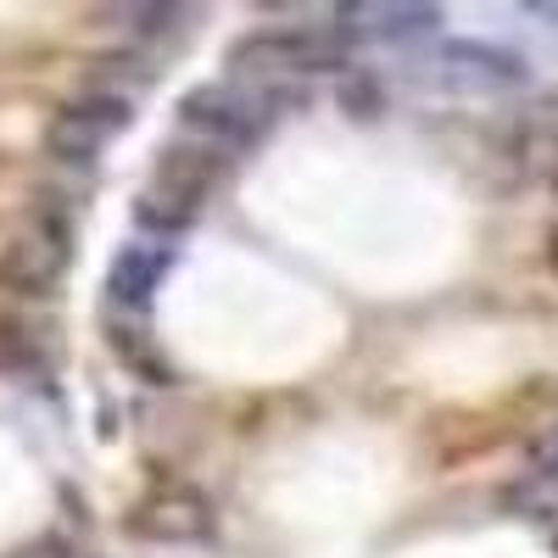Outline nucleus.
I'll use <instances>...</instances> for the list:
<instances>
[{
    "mask_svg": "<svg viewBox=\"0 0 558 558\" xmlns=\"http://www.w3.org/2000/svg\"><path fill=\"white\" fill-rule=\"evenodd\" d=\"M218 168H223V151L202 146V140H191V134L173 140L151 168V184L134 202V229L140 235H157V241L184 235V229L202 218L213 184H218Z\"/></svg>",
    "mask_w": 558,
    "mask_h": 558,
    "instance_id": "obj_1",
    "label": "nucleus"
},
{
    "mask_svg": "<svg viewBox=\"0 0 558 558\" xmlns=\"http://www.w3.org/2000/svg\"><path fill=\"white\" fill-rule=\"evenodd\" d=\"M279 96L274 89H241V84H207V89H191L179 101V123L191 140L213 151H246L252 140L268 129Z\"/></svg>",
    "mask_w": 558,
    "mask_h": 558,
    "instance_id": "obj_2",
    "label": "nucleus"
},
{
    "mask_svg": "<svg viewBox=\"0 0 558 558\" xmlns=\"http://www.w3.org/2000/svg\"><path fill=\"white\" fill-rule=\"evenodd\" d=\"M347 57V28H324V23H296V28H263L241 39L229 62L235 73L268 78V73H330Z\"/></svg>",
    "mask_w": 558,
    "mask_h": 558,
    "instance_id": "obj_3",
    "label": "nucleus"
},
{
    "mask_svg": "<svg viewBox=\"0 0 558 558\" xmlns=\"http://www.w3.org/2000/svg\"><path fill=\"white\" fill-rule=\"evenodd\" d=\"M129 123V96L123 89H89V96L68 101L51 129H45V151L68 168H89L101 157V146Z\"/></svg>",
    "mask_w": 558,
    "mask_h": 558,
    "instance_id": "obj_4",
    "label": "nucleus"
},
{
    "mask_svg": "<svg viewBox=\"0 0 558 558\" xmlns=\"http://www.w3.org/2000/svg\"><path fill=\"white\" fill-rule=\"evenodd\" d=\"M430 78L441 89H458V96H502V89L531 84V62L486 39H447L430 57Z\"/></svg>",
    "mask_w": 558,
    "mask_h": 558,
    "instance_id": "obj_5",
    "label": "nucleus"
},
{
    "mask_svg": "<svg viewBox=\"0 0 558 558\" xmlns=\"http://www.w3.org/2000/svg\"><path fill=\"white\" fill-rule=\"evenodd\" d=\"M168 246L162 241H129L118 257H112V268H107V296H112V307H123V313H146L151 307V296H157V286H162V274H168Z\"/></svg>",
    "mask_w": 558,
    "mask_h": 558,
    "instance_id": "obj_6",
    "label": "nucleus"
},
{
    "mask_svg": "<svg viewBox=\"0 0 558 558\" xmlns=\"http://www.w3.org/2000/svg\"><path fill=\"white\" fill-rule=\"evenodd\" d=\"M112 352H118V363L123 368H134L146 386H168L173 375H168V363H162V352H157V341L151 336H140V330H129V324H112Z\"/></svg>",
    "mask_w": 558,
    "mask_h": 558,
    "instance_id": "obj_7",
    "label": "nucleus"
},
{
    "mask_svg": "<svg viewBox=\"0 0 558 558\" xmlns=\"http://www.w3.org/2000/svg\"><path fill=\"white\" fill-rule=\"evenodd\" d=\"M375 23H368V34H380V39H413V34H430L441 23L436 7H380V12H368Z\"/></svg>",
    "mask_w": 558,
    "mask_h": 558,
    "instance_id": "obj_8",
    "label": "nucleus"
},
{
    "mask_svg": "<svg viewBox=\"0 0 558 558\" xmlns=\"http://www.w3.org/2000/svg\"><path fill=\"white\" fill-rule=\"evenodd\" d=\"M341 101H347L357 118H375V112L386 107V89H380L375 78H363V84L352 78V84H341Z\"/></svg>",
    "mask_w": 558,
    "mask_h": 558,
    "instance_id": "obj_9",
    "label": "nucleus"
},
{
    "mask_svg": "<svg viewBox=\"0 0 558 558\" xmlns=\"http://www.w3.org/2000/svg\"><path fill=\"white\" fill-rule=\"evenodd\" d=\"M525 12H531V17H542V23H553V28H558V7H525Z\"/></svg>",
    "mask_w": 558,
    "mask_h": 558,
    "instance_id": "obj_10",
    "label": "nucleus"
}]
</instances>
